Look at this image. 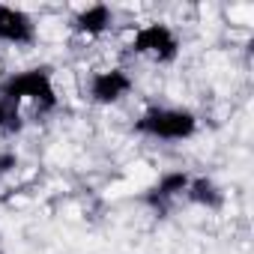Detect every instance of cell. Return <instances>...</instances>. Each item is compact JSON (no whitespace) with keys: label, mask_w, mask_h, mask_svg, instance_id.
<instances>
[{"label":"cell","mask_w":254,"mask_h":254,"mask_svg":"<svg viewBox=\"0 0 254 254\" xmlns=\"http://www.w3.org/2000/svg\"><path fill=\"white\" fill-rule=\"evenodd\" d=\"M0 96H3L9 105L33 102V105H39L42 111L57 108L54 78H51V69H45V66H36V69L18 72V75H9L3 84H0Z\"/></svg>","instance_id":"1"},{"label":"cell","mask_w":254,"mask_h":254,"mask_svg":"<svg viewBox=\"0 0 254 254\" xmlns=\"http://www.w3.org/2000/svg\"><path fill=\"white\" fill-rule=\"evenodd\" d=\"M135 129L159 141H186L197 132V117L189 108H147L135 120Z\"/></svg>","instance_id":"2"},{"label":"cell","mask_w":254,"mask_h":254,"mask_svg":"<svg viewBox=\"0 0 254 254\" xmlns=\"http://www.w3.org/2000/svg\"><path fill=\"white\" fill-rule=\"evenodd\" d=\"M132 51L141 54V57H150L156 63H171L177 60L180 54V36L174 33L171 24H162V21H153V24H144L135 30L132 36Z\"/></svg>","instance_id":"3"},{"label":"cell","mask_w":254,"mask_h":254,"mask_svg":"<svg viewBox=\"0 0 254 254\" xmlns=\"http://www.w3.org/2000/svg\"><path fill=\"white\" fill-rule=\"evenodd\" d=\"M132 93V78L123 69H102L90 78V99L96 105H117Z\"/></svg>","instance_id":"4"},{"label":"cell","mask_w":254,"mask_h":254,"mask_svg":"<svg viewBox=\"0 0 254 254\" xmlns=\"http://www.w3.org/2000/svg\"><path fill=\"white\" fill-rule=\"evenodd\" d=\"M36 39V24L33 18L18 9V6H6L0 3V42L9 45H30Z\"/></svg>","instance_id":"5"},{"label":"cell","mask_w":254,"mask_h":254,"mask_svg":"<svg viewBox=\"0 0 254 254\" xmlns=\"http://www.w3.org/2000/svg\"><path fill=\"white\" fill-rule=\"evenodd\" d=\"M114 24V12L111 6L105 3H93V6H84L78 15H75V27L87 36H102L108 27Z\"/></svg>","instance_id":"6"},{"label":"cell","mask_w":254,"mask_h":254,"mask_svg":"<svg viewBox=\"0 0 254 254\" xmlns=\"http://www.w3.org/2000/svg\"><path fill=\"white\" fill-rule=\"evenodd\" d=\"M189 200L197 203V206H206V209H218L224 203V191L209 180V177H197V180H189V189H186Z\"/></svg>","instance_id":"7"},{"label":"cell","mask_w":254,"mask_h":254,"mask_svg":"<svg viewBox=\"0 0 254 254\" xmlns=\"http://www.w3.org/2000/svg\"><path fill=\"white\" fill-rule=\"evenodd\" d=\"M189 174H183V171H168V174H162L159 177V183H156V194L159 197H177V194H183L186 189H189Z\"/></svg>","instance_id":"8"},{"label":"cell","mask_w":254,"mask_h":254,"mask_svg":"<svg viewBox=\"0 0 254 254\" xmlns=\"http://www.w3.org/2000/svg\"><path fill=\"white\" fill-rule=\"evenodd\" d=\"M18 111H15V105H9L3 96H0V132L3 129H18Z\"/></svg>","instance_id":"9"},{"label":"cell","mask_w":254,"mask_h":254,"mask_svg":"<svg viewBox=\"0 0 254 254\" xmlns=\"http://www.w3.org/2000/svg\"><path fill=\"white\" fill-rule=\"evenodd\" d=\"M15 165H18V156L15 153H3V150H0V180H3Z\"/></svg>","instance_id":"10"}]
</instances>
